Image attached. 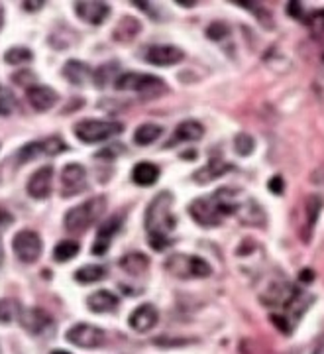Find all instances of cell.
Segmentation results:
<instances>
[{"instance_id":"e0dca14e","label":"cell","mask_w":324,"mask_h":354,"mask_svg":"<svg viewBox=\"0 0 324 354\" xmlns=\"http://www.w3.org/2000/svg\"><path fill=\"white\" fill-rule=\"evenodd\" d=\"M118 295H114L108 290H99L95 294L88 295L87 305L92 313H112L118 307Z\"/></svg>"},{"instance_id":"836d02e7","label":"cell","mask_w":324,"mask_h":354,"mask_svg":"<svg viewBox=\"0 0 324 354\" xmlns=\"http://www.w3.org/2000/svg\"><path fill=\"white\" fill-rule=\"evenodd\" d=\"M12 81L14 83H18L20 87H34V83H36V75L29 73V71H20V73H16L14 77H12Z\"/></svg>"},{"instance_id":"b9f144b4","label":"cell","mask_w":324,"mask_h":354,"mask_svg":"<svg viewBox=\"0 0 324 354\" xmlns=\"http://www.w3.org/2000/svg\"><path fill=\"white\" fill-rule=\"evenodd\" d=\"M0 258H2V244H0Z\"/></svg>"},{"instance_id":"1f68e13d","label":"cell","mask_w":324,"mask_h":354,"mask_svg":"<svg viewBox=\"0 0 324 354\" xmlns=\"http://www.w3.org/2000/svg\"><path fill=\"white\" fill-rule=\"evenodd\" d=\"M67 150V144L58 138V136H53V138H45L44 140V152L45 156H58L61 152H65Z\"/></svg>"},{"instance_id":"d4e9b609","label":"cell","mask_w":324,"mask_h":354,"mask_svg":"<svg viewBox=\"0 0 324 354\" xmlns=\"http://www.w3.org/2000/svg\"><path fill=\"white\" fill-rule=\"evenodd\" d=\"M79 250H81L79 242H75V240H61L53 248V258L58 262H69L71 258H75L79 254Z\"/></svg>"},{"instance_id":"4316f807","label":"cell","mask_w":324,"mask_h":354,"mask_svg":"<svg viewBox=\"0 0 324 354\" xmlns=\"http://www.w3.org/2000/svg\"><path fill=\"white\" fill-rule=\"evenodd\" d=\"M16 317H20V307L14 299H0V324H8L14 321Z\"/></svg>"},{"instance_id":"e575fe53","label":"cell","mask_w":324,"mask_h":354,"mask_svg":"<svg viewBox=\"0 0 324 354\" xmlns=\"http://www.w3.org/2000/svg\"><path fill=\"white\" fill-rule=\"evenodd\" d=\"M14 222V217H12V213L10 211H6V209H0V235L10 226Z\"/></svg>"},{"instance_id":"f546056e","label":"cell","mask_w":324,"mask_h":354,"mask_svg":"<svg viewBox=\"0 0 324 354\" xmlns=\"http://www.w3.org/2000/svg\"><path fill=\"white\" fill-rule=\"evenodd\" d=\"M253 148H256V142L250 134H238L234 138V150L240 156H250Z\"/></svg>"},{"instance_id":"83f0119b","label":"cell","mask_w":324,"mask_h":354,"mask_svg":"<svg viewBox=\"0 0 324 354\" xmlns=\"http://www.w3.org/2000/svg\"><path fill=\"white\" fill-rule=\"evenodd\" d=\"M32 59H34V54H32V49H28V47H12V49H8L6 56H4V61L10 63V65L29 63Z\"/></svg>"},{"instance_id":"9c48e42d","label":"cell","mask_w":324,"mask_h":354,"mask_svg":"<svg viewBox=\"0 0 324 354\" xmlns=\"http://www.w3.org/2000/svg\"><path fill=\"white\" fill-rule=\"evenodd\" d=\"M87 189V169L81 163H67L61 172V195L73 197Z\"/></svg>"},{"instance_id":"4fadbf2b","label":"cell","mask_w":324,"mask_h":354,"mask_svg":"<svg viewBox=\"0 0 324 354\" xmlns=\"http://www.w3.org/2000/svg\"><path fill=\"white\" fill-rule=\"evenodd\" d=\"M75 14L79 16L83 22L92 24V26H101L104 20L110 14V6L106 2H97V0H88V2H75L73 4Z\"/></svg>"},{"instance_id":"2e32d148","label":"cell","mask_w":324,"mask_h":354,"mask_svg":"<svg viewBox=\"0 0 324 354\" xmlns=\"http://www.w3.org/2000/svg\"><path fill=\"white\" fill-rule=\"evenodd\" d=\"M205 134V126L197 120H185L181 122L173 132V138L169 142V146H175L179 142H195V140H201Z\"/></svg>"},{"instance_id":"44dd1931","label":"cell","mask_w":324,"mask_h":354,"mask_svg":"<svg viewBox=\"0 0 324 354\" xmlns=\"http://www.w3.org/2000/svg\"><path fill=\"white\" fill-rule=\"evenodd\" d=\"M232 169V165H228L226 162H222L219 158H212L210 162L203 165L199 172H195V179H197V183H208V181H214L216 177L224 176L226 172H230Z\"/></svg>"},{"instance_id":"277c9868","label":"cell","mask_w":324,"mask_h":354,"mask_svg":"<svg viewBox=\"0 0 324 354\" xmlns=\"http://www.w3.org/2000/svg\"><path fill=\"white\" fill-rule=\"evenodd\" d=\"M163 268L183 280H191V278H208L212 274V268L208 262H205L199 256H189V254H173L165 260Z\"/></svg>"},{"instance_id":"ba28073f","label":"cell","mask_w":324,"mask_h":354,"mask_svg":"<svg viewBox=\"0 0 324 354\" xmlns=\"http://www.w3.org/2000/svg\"><path fill=\"white\" fill-rule=\"evenodd\" d=\"M67 340L79 349H101L106 342V333L95 324L79 323L67 331Z\"/></svg>"},{"instance_id":"ac0fdd59","label":"cell","mask_w":324,"mask_h":354,"mask_svg":"<svg viewBox=\"0 0 324 354\" xmlns=\"http://www.w3.org/2000/svg\"><path fill=\"white\" fill-rule=\"evenodd\" d=\"M120 224H122V221H120L118 217H112V219H108V221L104 222L103 226L99 228V233H97V240H95V246H92V254L101 256V254H104V252L108 250L110 240H112V236L118 233Z\"/></svg>"},{"instance_id":"f35d334b","label":"cell","mask_w":324,"mask_h":354,"mask_svg":"<svg viewBox=\"0 0 324 354\" xmlns=\"http://www.w3.org/2000/svg\"><path fill=\"white\" fill-rule=\"evenodd\" d=\"M4 26V8H2V4H0V30Z\"/></svg>"},{"instance_id":"d6986e66","label":"cell","mask_w":324,"mask_h":354,"mask_svg":"<svg viewBox=\"0 0 324 354\" xmlns=\"http://www.w3.org/2000/svg\"><path fill=\"white\" fill-rule=\"evenodd\" d=\"M160 179V167L151 162H140L134 165L132 181L140 187H149Z\"/></svg>"},{"instance_id":"d6a6232c","label":"cell","mask_w":324,"mask_h":354,"mask_svg":"<svg viewBox=\"0 0 324 354\" xmlns=\"http://www.w3.org/2000/svg\"><path fill=\"white\" fill-rule=\"evenodd\" d=\"M230 34V30L226 24H222V22H214V24H210L208 30H206V36L210 38V40H214V42H221L224 40L226 36Z\"/></svg>"},{"instance_id":"cb8c5ba5","label":"cell","mask_w":324,"mask_h":354,"mask_svg":"<svg viewBox=\"0 0 324 354\" xmlns=\"http://www.w3.org/2000/svg\"><path fill=\"white\" fill-rule=\"evenodd\" d=\"M106 276V268L101 264H87L83 266V268H79L77 272H75V281L77 283H83V285H87V283H97V281H101Z\"/></svg>"},{"instance_id":"60d3db41","label":"cell","mask_w":324,"mask_h":354,"mask_svg":"<svg viewBox=\"0 0 324 354\" xmlns=\"http://www.w3.org/2000/svg\"><path fill=\"white\" fill-rule=\"evenodd\" d=\"M51 354H71V353H67V351H53Z\"/></svg>"},{"instance_id":"7a4b0ae2","label":"cell","mask_w":324,"mask_h":354,"mask_svg":"<svg viewBox=\"0 0 324 354\" xmlns=\"http://www.w3.org/2000/svg\"><path fill=\"white\" fill-rule=\"evenodd\" d=\"M104 211H106V199L103 195L92 197L85 203H79L77 206L67 211L65 221H63L65 228L71 231V233H83L85 228H88L90 224H95L103 217Z\"/></svg>"},{"instance_id":"8d00e7d4","label":"cell","mask_w":324,"mask_h":354,"mask_svg":"<svg viewBox=\"0 0 324 354\" xmlns=\"http://www.w3.org/2000/svg\"><path fill=\"white\" fill-rule=\"evenodd\" d=\"M269 189L273 193L283 191V181H281V177H273V179L269 181Z\"/></svg>"},{"instance_id":"74e56055","label":"cell","mask_w":324,"mask_h":354,"mask_svg":"<svg viewBox=\"0 0 324 354\" xmlns=\"http://www.w3.org/2000/svg\"><path fill=\"white\" fill-rule=\"evenodd\" d=\"M22 6H24V10H28V12H36V10H40V8H44V2H24Z\"/></svg>"},{"instance_id":"5bb4252c","label":"cell","mask_w":324,"mask_h":354,"mask_svg":"<svg viewBox=\"0 0 324 354\" xmlns=\"http://www.w3.org/2000/svg\"><path fill=\"white\" fill-rule=\"evenodd\" d=\"M26 99L32 104V108L38 113H45L59 103L58 91H53L47 85H34V87L26 88Z\"/></svg>"},{"instance_id":"5b68a950","label":"cell","mask_w":324,"mask_h":354,"mask_svg":"<svg viewBox=\"0 0 324 354\" xmlns=\"http://www.w3.org/2000/svg\"><path fill=\"white\" fill-rule=\"evenodd\" d=\"M189 215H191L192 221L197 222V224H201V226H205V228L219 226L222 219L226 217L222 213L219 201L214 199V195L212 197H199V199H195L189 205Z\"/></svg>"},{"instance_id":"8fae6325","label":"cell","mask_w":324,"mask_h":354,"mask_svg":"<svg viewBox=\"0 0 324 354\" xmlns=\"http://www.w3.org/2000/svg\"><path fill=\"white\" fill-rule=\"evenodd\" d=\"M20 323L29 335H45V331L53 327V319L40 307H29L20 311Z\"/></svg>"},{"instance_id":"3957f363","label":"cell","mask_w":324,"mask_h":354,"mask_svg":"<svg viewBox=\"0 0 324 354\" xmlns=\"http://www.w3.org/2000/svg\"><path fill=\"white\" fill-rule=\"evenodd\" d=\"M124 130V124L116 120H99V118H88L77 122L73 128L75 136L85 142V144H99L112 136H116Z\"/></svg>"},{"instance_id":"30bf717a","label":"cell","mask_w":324,"mask_h":354,"mask_svg":"<svg viewBox=\"0 0 324 354\" xmlns=\"http://www.w3.org/2000/svg\"><path fill=\"white\" fill-rule=\"evenodd\" d=\"M185 59V51L175 45H149L144 49V61L155 67H171Z\"/></svg>"},{"instance_id":"8992f818","label":"cell","mask_w":324,"mask_h":354,"mask_svg":"<svg viewBox=\"0 0 324 354\" xmlns=\"http://www.w3.org/2000/svg\"><path fill=\"white\" fill-rule=\"evenodd\" d=\"M12 250L18 256V260L26 262V264H34L42 252H44V242L42 236L36 231H18L12 238Z\"/></svg>"},{"instance_id":"6da1fadb","label":"cell","mask_w":324,"mask_h":354,"mask_svg":"<svg viewBox=\"0 0 324 354\" xmlns=\"http://www.w3.org/2000/svg\"><path fill=\"white\" fill-rule=\"evenodd\" d=\"M173 195L169 191H162L153 197L146 211V231L149 246L153 250L162 252L169 246V233L175 228V215L171 213Z\"/></svg>"},{"instance_id":"7402d4cb","label":"cell","mask_w":324,"mask_h":354,"mask_svg":"<svg viewBox=\"0 0 324 354\" xmlns=\"http://www.w3.org/2000/svg\"><path fill=\"white\" fill-rule=\"evenodd\" d=\"M120 268L130 276H140L149 268V258L142 252H132V254H126L120 260Z\"/></svg>"},{"instance_id":"484cf974","label":"cell","mask_w":324,"mask_h":354,"mask_svg":"<svg viewBox=\"0 0 324 354\" xmlns=\"http://www.w3.org/2000/svg\"><path fill=\"white\" fill-rule=\"evenodd\" d=\"M116 71H118L116 61H110V63L101 65V67L92 73V81H95V85H97V87H106V85L112 81V77L116 75Z\"/></svg>"},{"instance_id":"9a60e30c","label":"cell","mask_w":324,"mask_h":354,"mask_svg":"<svg viewBox=\"0 0 324 354\" xmlns=\"http://www.w3.org/2000/svg\"><path fill=\"white\" fill-rule=\"evenodd\" d=\"M158 321H160V313H158V309L151 303H144V305L136 307L130 313V319H128V323H130V327H132L136 333H147V331H151L158 324Z\"/></svg>"},{"instance_id":"603a6c76","label":"cell","mask_w":324,"mask_h":354,"mask_svg":"<svg viewBox=\"0 0 324 354\" xmlns=\"http://www.w3.org/2000/svg\"><path fill=\"white\" fill-rule=\"evenodd\" d=\"M162 134L163 128L160 124L147 122V124H142V126L136 128V132H134V142H136L138 146H149V144H153Z\"/></svg>"},{"instance_id":"f1b7e54d","label":"cell","mask_w":324,"mask_h":354,"mask_svg":"<svg viewBox=\"0 0 324 354\" xmlns=\"http://www.w3.org/2000/svg\"><path fill=\"white\" fill-rule=\"evenodd\" d=\"M16 108V99L14 95L4 87L0 85V117H10L14 113Z\"/></svg>"},{"instance_id":"d590c367","label":"cell","mask_w":324,"mask_h":354,"mask_svg":"<svg viewBox=\"0 0 324 354\" xmlns=\"http://www.w3.org/2000/svg\"><path fill=\"white\" fill-rule=\"evenodd\" d=\"M120 152H122V146H110L106 148L104 152H99L97 158H110V156H118Z\"/></svg>"},{"instance_id":"52a82bcc","label":"cell","mask_w":324,"mask_h":354,"mask_svg":"<svg viewBox=\"0 0 324 354\" xmlns=\"http://www.w3.org/2000/svg\"><path fill=\"white\" fill-rule=\"evenodd\" d=\"M118 91H136V93H153V91H165L163 79L155 75L146 73H120L114 81Z\"/></svg>"},{"instance_id":"ffe728a7","label":"cell","mask_w":324,"mask_h":354,"mask_svg":"<svg viewBox=\"0 0 324 354\" xmlns=\"http://www.w3.org/2000/svg\"><path fill=\"white\" fill-rule=\"evenodd\" d=\"M63 77L71 83V85H85L87 79L90 77V67L87 63L79 61V59H69L65 65H63Z\"/></svg>"},{"instance_id":"4dcf8cb0","label":"cell","mask_w":324,"mask_h":354,"mask_svg":"<svg viewBox=\"0 0 324 354\" xmlns=\"http://www.w3.org/2000/svg\"><path fill=\"white\" fill-rule=\"evenodd\" d=\"M42 154L45 156L44 142H32V144L20 150V162H29V160H34V158H38Z\"/></svg>"},{"instance_id":"ab89813d","label":"cell","mask_w":324,"mask_h":354,"mask_svg":"<svg viewBox=\"0 0 324 354\" xmlns=\"http://www.w3.org/2000/svg\"><path fill=\"white\" fill-rule=\"evenodd\" d=\"M177 4H181V6H195V2H183V0H177Z\"/></svg>"},{"instance_id":"7c38bea8","label":"cell","mask_w":324,"mask_h":354,"mask_svg":"<svg viewBox=\"0 0 324 354\" xmlns=\"http://www.w3.org/2000/svg\"><path fill=\"white\" fill-rule=\"evenodd\" d=\"M28 195L34 199H45L49 197V193L53 189V167L44 165L40 169H36L28 179Z\"/></svg>"}]
</instances>
